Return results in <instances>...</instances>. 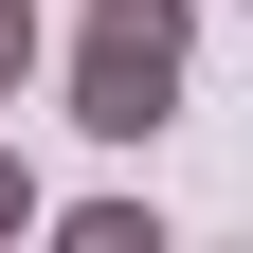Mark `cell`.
Returning <instances> with one entry per match:
<instances>
[{"instance_id":"cell-1","label":"cell","mask_w":253,"mask_h":253,"mask_svg":"<svg viewBox=\"0 0 253 253\" xmlns=\"http://www.w3.org/2000/svg\"><path fill=\"white\" fill-rule=\"evenodd\" d=\"M199 73V0H73V37H54V90H73L90 145H145Z\"/></svg>"},{"instance_id":"cell-3","label":"cell","mask_w":253,"mask_h":253,"mask_svg":"<svg viewBox=\"0 0 253 253\" xmlns=\"http://www.w3.org/2000/svg\"><path fill=\"white\" fill-rule=\"evenodd\" d=\"M37 73H54V18H37V0H0V109H18Z\"/></svg>"},{"instance_id":"cell-2","label":"cell","mask_w":253,"mask_h":253,"mask_svg":"<svg viewBox=\"0 0 253 253\" xmlns=\"http://www.w3.org/2000/svg\"><path fill=\"white\" fill-rule=\"evenodd\" d=\"M54 253H163V199H54Z\"/></svg>"},{"instance_id":"cell-4","label":"cell","mask_w":253,"mask_h":253,"mask_svg":"<svg viewBox=\"0 0 253 253\" xmlns=\"http://www.w3.org/2000/svg\"><path fill=\"white\" fill-rule=\"evenodd\" d=\"M0 235H54V199H37V163L0 145Z\"/></svg>"}]
</instances>
